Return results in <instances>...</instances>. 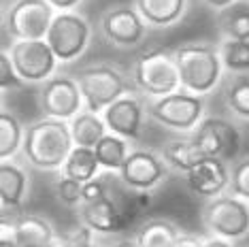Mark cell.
<instances>
[{
	"mask_svg": "<svg viewBox=\"0 0 249 247\" xmlns=\"http://www.w3.org/2000/svg\"><path fill=\"white\" fill-rule=\"evenodd\" d=\"M72 147L75 141H72L71 124L58 117H43L26 128L21 149L32 166L41 171H55L64 166Z\"/></svg>",
	"mask_w": 249,
	"mask_h": 247,
	"instance_id": "6da1fadb",
	"label": "cell"
},
{
	"mask_svg": "<svg viewBox=\"0 0 249 247\" xmlns=\"http://www.w3.org/2000/svg\"><path fill=\"white\" fill-rule=\"evenodd\" d=\"M181 88L207 96L222 81L224 60L219 47L211 43H185L175 49Z\"/></svg>",
	"mask_w": 249,
	"mask_h": 247,
	"instance_id": "7a4b0ae2",
	"label": "cell"
},
{
	"mask_svg": "<svg viewBox=\"0 0 249 247\" xmlns=\"http://www.w3.org/2000/svg\"><path fill=\"white\" fill-rule=\"evenodd\" d=\"M132 81L139 92L149 98H160L181 88L175 52L147 49L139 53L132 64Z\"/></svg>",
	"mask_w": 249,
	"mask_h": 247,
	"instance_id": "3957f363",
	"label": "cell"
},
{
	"mask_svg": "<svg viewBox=\"0 0 249 247\" xmlns=\"http://www.w3.org/2000/svg\"><path fill=\"white\" fill-rule=\"evenodd\" d=\"M77 83L83 94V106L94 113L105 111L117 98L126 96L132 89L130 81L122 75L120 69L111 64H92L77 72Z\"/></svg>",
	"mask_w": 249,
	"mask_h": 247,
	"instance_id": "277c9868",
	"label": "cell"
},
{
	"mask_svg": "<svg viewBox=\"0 0 249 247\" xmlns=\"http://www.w3.org/2000/svg\"><path fill=\"white\" fill-rule=\"evenodd\" d=\"M205 109V98L200 94H192L183 88L166 94V96L154 98L147 105V113H149L151 120L179 132L196 130V126L202 122Z\"/></svg>",
	"mask_w": 249,
	"mask_h": 247,
	"instance_id": "5b68a950",
	"label": "cell"
},
{
	"mask_svg": "<svg viewBox=\"0 0 249 247\" xmlns=\"http://www.w3.org/2000/svg\"><path fill=\"white\" fill-rule=\"evenodd\" d=\"M202 222L215 237L239 241L249 234V200L239 196H213L202 209Z\"/></svg>",
	"mask_w": 249,
	"mask_h": 247,
	"instance_id": "8992f818",
	"label": "cell"
},
{
	"mask_svg": "<svg viewBox=\"0 0 249 247\" xmlns=\"http://www.w3.org/2000/svg\"><path fill=\"white\" fill-rule=\"evenodd\" d=\"M49 0H15L4 13V30L15 41L26 38H47L55 18Z\"/></svg>",
	"mask_w": 249,
	"mask_h": 247,
	"instance_id": "52a82bcc",
	"label": "cell"
},
{
	"mask_svg": "<svg viewBox=\"0 0 249 247\" xmlns=\"http://www.w3.org/2000/svg\"><path fill=\"white\" fill-rule=\"evenodd\" d=\"M92 28L83 15L75 11H60L47 32V43L60 62H72L88 49Z\"/></svg>",
	"mask_w": 249,
	"mask_h": 247,
	"instance_id": "ba28073f",
	"label": "cell"
},
{
	"mask_svg": "<svg viewBox=\"0 0 249 247\" xmlns=\"http://www.w3.org/2000/svg\"><path fill=\"white\" fill-rule=\"evenodd\" d=\"M9 55L26 83H45L47 79H52L55 62H58V55L53 53L47 38L15 41L9 49Z\"/></svg>",
	"mask_w": 249,
	"mask_h": 247,
	"instance_id": "9c48e42d",
	"label": "cell"
},
{
	"mask_svg": "<svg viewBox=\"0 0 249 247\" xmlns=\"http://www.w3.org/2000/svg\"><path fill=\"white\" fill-rule=\"evenodd\" d=\"M120 179L134 192H151L168 177V164L162 156L149 149H134L120 168Z\"/></svg>",
	"mask_w": 249,
	"mask_h": 247,
	"instance_id": "30bf717a",
	"label": "cell"
},
{
	"mask_svg": "<svg viewBox=\"0 0 249 247\" xmlns=\"http://www.w3.org/2000/svg\"><path fill=\"white\" fill-rule=\"evenodd\" d=\"M83 94L72 77H52L38 89V106L45 117L72 120L81 111Z\"/></svg>",
	"mask_w": 249,
	"mask_h": 247,
	"instance_id": "8fae6325",
	"label": "cell"
},
{
	"mask_svg": "<svg viewBox=\"0 0 249 247\" xmlns=\"http://www.w3.org/2000/svg\"><path fill=\"white\" fill-rule=\"evenodd\" d=\"M194 139L205 156L232 160L241 149V132L224 117H205L194 130Z\"/></svg>",
	"mask_w": 249,
	"mask_h": 247,
	"instance_id": "7c38bea8",
	"label": "cell"
},
{
	"mask_svg": "<svg viewBox=\"0 0 249 247\" xmlns=\"http://www.w3.org/2000/svg\"><path fill=\"white\" fill-rule=\"evenodd\" d=\"M100 32L115 47H137L147 35V21L137 7H113L100 18Z\"/></svg>",
	"mask_w": 249,
	"mask_h": 247,
	"instance_id": "4fadbf2b",
	"label": "cell"
},
{
	"mask_svg": "<svg viewBox=\"0 0 249 247\" xmlns=\"http://www.w3.org/2000/svg\"><path fill=\"white\" fill-rule=\"evenodd\" d=\"M145 106L137 96H126L117 98L115 103H111L103 111V117L109 126L111 132L120 134V137L128 139V141H137L143 130L145 122Z\"/></svg>",
	"mask_w": 249,
	"mask_h": 247,
	"instance_id": "5bb4252c",
	"label": "cell"
},
{
	"mask_svg": "<svg viewBox=\"0 0 249 247\" xmlns=\"http://www.w3.org/2000/svg\"><path fill=\"white\" fill-rule=\"evenodd\" d=\"M185 175V183L194 194L213 198L219 196L226 188H230V171L226 166V160L219 158H202L194 168H190Z\"/></svg>",
	"mask_w": 249,
	"mask_h": 247,
	"instance_id": "9a60e30c",
	"label": "cell"
},
{
	"mask_svg": "<svg viewBox=\"0 0 249 247\" xmlns=\"http://www.w3.org/2000/svg\"><path fill=\"white\" fill-rule=\"evenodd\" d=\"M81 222L88 228H92L94 232H120L130 224V217L126 215V211H122L115 205V200L109 194L103 198L94 200V203H83L81 205Z\"/></svg>",
	"mask_w": 249,
	"mask_h": 247,
	"instance_id": "2e32d148",
	"label": "cell"
},
{
	"mask_svg": "<svg viewBox=\"0 0 249 247\" xmlns=\"http://www.w3.org/2000/svg\"><path fill=\"white\" fill-rule=\"evenodd\" d=\"M28 192V175L26 171L9 160H2L0 164V200H2V209L18 211L26 198Z\"/></svg>",
	"mask_w": 249,
	"mask_h": 247,
	"instance_id": "e0dca14e",
	"label": "cell"
},
{
	"mask_svg": "<svg viewBox=\"0 0 249 247\" xmlns=\"http://www.w3.org/2000/svg\"><path fill=\"white\" fill-rule=\"evenodd\" d=\"M134 7L149 26L166 28L177 24L185 15L188 0H134Z\"/></svg>",
	"mask_w": 249,
	"mask_h": 247,
	"instance_id": "ac0fdd59",
	"label": "cell"
},
{
	"mask_svg": "<svg viewBox=\"0 0 249 247\" xmlns=\"http://www.w3.org/2000/svg\"><path fill=\"white\" fill-rule=\"evenodd\" d=\"M19 247H49L53 243V228L38 215H21L13 224Z\"/></svg>",
	"mask_w": 249,
	"mask_h": 247,
	"instance_id": "d6986e66",
	"label": "cell"
},
{
	"mask_svg": "<svg viewBox=\"0 0 249 247\" xmlns=\"http://www.w3.org/2000/svg\"><path fill=\"white\" fill-rule=\"evenodd\" d=\"M162 158L166 160L168 166L177 168L181 173H188L190 168H194L207 156L200 149V145L196 143V139L192 137V139H175V141L166 143L162 147Z\"/></svg>",
	"mask_w": 249,
	"mask_h": 247,
	"instance_id": "ffe728a7",
	"label": "cell"
},
{
	"mask_svg": "<svg viewBox=\"0 0 249 247\" xmlns=\"http://www.w3.org/2000/svg\"><path fill=\"white\" fill-rule=\"evenodd\" d=\"M107 122L94 111H79V113L71 120V132L75 145L81 147H96V143L107 134Z\"/></svg>",
	"mask_w": 249,
	"mask_h": 247,
	"instance_id": "44dd1931",
	"label": "cell"
},
{
	"mask_svg": "<svg viewBox=\"0 0 249 247\" xmlns=\"http://www.w3.org/2000/svg\"><path fill=\"white\" fill-rule=\"evenodd\" d=\"M217 28L224 38L249 41V0H236L219 11Z\"/></svg>",
	"mask_w": 249,
	"mask_h": 247,
	"instance_id": "7402d4cb",
	"label": "cell"
},
{
	"mask_svg": "<svg viewBox=\"0 0 249 247\" xmlns=\"http://www.w3.org/2000/svg\"><path fill=\"white\" fill-rule=\"evenodd\" d=\"M100 168V162L96 158L94 147H81V145H75L71 151V156L66 158L64 166H62V175L72 177L77 181L86 183L89 179L96 177Z\"/></svg>",
	"mask_w": 249,
	"mask_h": 247,
	"instance_id": "603a6c76",
	"label": "cell"
},
{
	"mask_svg": "<svg viewBox=\"0 0 249 247\" xmlns=\"http://www.w3.org/2000/svg\"><path fill=\"white\" fill-rule=\"evenodd\" d=\"M181 237L179 228L168 220H149L139 228L137 243L141 247H175Z\"/></svg>",
	"mask_w": 249,
	"mask_h": 247,
	"instance_id": "cb8c5ba5",
	"label": "cell"
},
{
	"mask_svg": "<svg viewBox=\"0 0 249 247\" xmlns=\"http://www.w3.org/2000/svg\"><path fill=\"white\" fill-rule=\"evenodd\" d=\"M128 139L120 137L115 132H107L98 143H96V158H98L100 166L109 168V171H120L126 162L130 149H128Z\"/></svg>",
	"mask_w": 249,
	"mask_h": 247,
	"instance_id": "d4e9b609",
	"label": "cell"
},
{
	"mask_svg": "<svg viewBox=\"0 0 249 247\" xmlns=\"http://www.w3.org/2000/svg\"><path fill=\"white\" fill-rule=\"evenodd\" d=\"M224 103L239 120H249V75H234L224 88Z\"/></svg>",
	"mask_w": 249,
	"mask_h": 247,
	"instance_id": "484cf974",
	"label": "cell"
},
{
	"mask_svg": "<svg viewBox=\"0 0 249 247\" xmlns=\"http://www.w3.org/2000/svg\"><path fill=\"white\" fill-rule=\"evenodd\" d=\"M24 137L26 130L21 128L19 120L9 111L0 113V158L7 160L15 156L24 147Z\"/></svg>",
	"mask_w": 249,
	"mask_h": 247,
	"instance_id": "4316f807",
	"label": "cell"
},
{
	"mask_svg": "<svg viewBox=\"0 0 249 247\" xmlns=\"http://www.w3.org/2000/svg\"><path fill=\"white\" fill-rule=\"evenodd\" d=\"M219 53L224 60V69L234 75L249 72V41L239 38H224L219 45Z\"/></svg>",
	"mask_w": 249,
	"mask_h": 247,
	"instance_id": "83f0119b",
	"label": "cell"
},
{
	"mask_svg": "<svg viewBox=\"0 0 249 247\" xmlns=\"http://www.w3.org/2000/svg\"><path fill=\"white\" fill-rule=\"evenodd\" d=\"M230 194L249 200V158L239 160L230 171Z\"/></svg>",
	"mask_w": 249,
	"mask_h": 247,
	"instance_id": "f1b7e54d",
	"label": "cell"
},
{
	"mask_svg": "<svg viewBox=\"0 0 249 247\" xmlns=\"http://www.w3.org/2000/svg\"><path fill=\"white\" fill-rule=\"evenodd\" d=\"M55 194H58L60 203H64L69 207L81 205V200H83V183L77 181V179H72V177L62 175V179L55 183Z\"/></svg>",
	"mask_w": 249,
	"mask_h": 247,
	"instance_id": "f546056e",
	"label": "cell"
},
{
	"mask_svg": "<svg viewBox=\"0 0 249 247\" xmlns=\"http://www.w3.org/2000/svg\"><path fill=\"white\" fill-rule=\"evenodd\" d=\"M24 86H26V81L19 77L9 52H2L0 53V88L7 92V89H19Z\"/></svg>",
	"mask_w": 249,
	"mask_h": 247,
	"instance_id": "4dcf8cb0",
	"label": "cell"
},
{
	"mask_svg": "<svg viewBox=\"0 0 249 247\" xmlns=\"http://www.w3.org/2000/svg\"><path fill=\"white\" fill-rule=\"evenodd\" d=\"M103 196H107V185L103 179H89V181L83 183V200H81V205L83 203H94V200H98V198H103Z\"/></svg>",
	"mask_w": 249,
	"mask_h": 247,
	"instance_id": "1f68e13d",
	"label": "cell"
},
{
	"mask_svg": "<svg viewBox=\"0 0 249 247\" xmlns=\"http://www.w3.org/2000/svg\"><path fill=\"white\" fill-rule=\"evenodd\" d=\"M92 232H94V230L88 228L86 224H83V226L79 228L75 234H71V237L66 239L64 247H96L92 243Z\"/></svg>",
	"mask_w": 249,
	"mask_h": 247,
	"instance_id": "d6a6232c",
	"label": "cell"
},
{
	"mask_svg": "<svg viewBox=\"0 0 249 247\" xmlns=\"http://www.w3.org/2000/svg\"><path fill=\"white\" fill-rule=\"evenodd\" d=\"M0 247H19L18 239H15V230L13 226H4L2 228V237H0Z\"/></svg>",
	"mask_w": 249,
	"mask_h": 247,
	"instance_id": "836d02e7",
	"label": "cell"
},
{
	"mask_svg": "<svg viewBox=\"0 0 249 247\" xmlns=\"http://www.w3.org/2000/svg\"><path fill=\"white\" fill-rule=\"evenodd\" d=\"M175 247H205V241H200L194 234H181Z\"/></svg>",
	"mask_w": 249,
	"mask_h": 247,
	"instance_id": "e575fe53",
	"label": "cell"
},
{
	"mask_svg": "<svg viewBox=\"0 0 249 247\" xmlns=\"http://www.w3.org/2000/svg\"><path fill=\"white\" fill-rule=\"evenodd\" d=\"M49 2H52L55 9H60V11H72L79 2H81V0H49Z\"/></svg>",
	"mask_w": 249,
	"mask_h": 247,
	"instance_id": "d590c367",
	"label": "cell"
},
{
	"mask_svg": "<svg viewBox=\"0 0 249 247\" xmlns=\"http://www.w3.org/2000/svg\"><path fill=\"white\" fill-rule=\"evenodd\" d=\"M232 2H236V0H205L207 7H211V9H215V11H222V9H226V7H230Z\"/></svg>",
	"mask_w": 249,
	"mask_h": 247,
	"instance_id": "8d00e7d4",
	"label": "cell"
},
{
	"mask_svg": "<svg viewBox=\"0 0 249 247\" xmlns=\"http://www.w3.org/2000/svg\"><path fill=\"white\" fill-rule=\"evenodd\" d=\"M205 247H232L228 239H222V237H213L205 241Z\"/></svg>",
	"mask_w": 249,
	"mask_h": 247,
	"instance_id": "74e56055",
	"label": "cell"
},
{
	"mask_svg": "<svg viewBox=\"0 0 249 247\" xmlns=\"http://www.w3.org/2000/svg\"><path fill=\"white\" fill-rule=\"evenodd\" d=\"M113 247H141V245L137 243V239H134V241L132 239H124V241H117Z\"/></svg>",
	"mask_w": 249,
	"mask_h": 247,
	"instance_id": "f35d334b",
	"label": "cell"
},
{
	"mask_svg": "<svg viewBox=\"0 0 249 247\" xmlns=\"http://www.w3.org/2000/svg\"><path fill=\"white\" fill-rule=\"evenodd\" d=\"M49 247H60V245H53V243H52V245H49Z\"/></svg>",
	"mask_w": 249,
	"mask_h": 247,
	"instance_id": "ab89813d",
	"label": "cell"
}]
</instances>
